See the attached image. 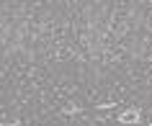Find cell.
<instances>
[{"label": "cell", "mask_w": 152, "mask_h": 126, "mask_svg": "<svg viewBox=\"0 0 152 126\" xmlns=\"http://www.w3.org/2000/svg\"><path fill=\"white\" fill-rule=\"evenodd\" d=\"M139 118H142V113H139L137 108H126V111H121V113H119V124L134 126V124H139Z\"/></svg>", "instance_id": "6da1fadb"}, {"label": "cell", "mask_w": 152, "mask_h": 126, "mask_svg": "<svg viewBox=\"0 0 152 126\" xmlns=\"http://www.w3.org/2000/svg\"><path fill=\"white\" fill-rule=\"evenodd\" d=\"M0 126H18V121H3Z\"/></svg>", "instance_id": "7a4b0ae2"}, {"label": "cell", "mask_w": 152, "mask_h": 126, "mask_svg": "<svg viewBox=\"0 0 152 126\" xmlns=\"http://www.w3.org/2000/svg\"><path fill=\"white\" fill-rule=\"evenodd\" d=\"M150 126H152V124H150Z\"/></svg>", "instance_id": "3957f363"}]
</instances>
